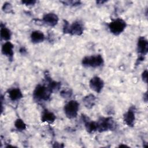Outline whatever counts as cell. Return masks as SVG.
<instances>
[{
  "instance_id": "15",
  "label": "cell",
  "mask_w": 148,
  "mask_h": 148,
  "mask_svg": "<svg viewBox=\"0 0 148 148\" xmlns=\"http://www.w3.org/2000/svg\"><path fill=\"white\" fill-rule=\"evenodd\" d=\"M56 119V116L54 113L45 109L43 110L42 116L41 121L43 123H47L48 124H52Z\"/></svg>"
},
{
  "instance_id": "17",
  "label": "cell",
  "mask_w": 148,
  "mask_h": 148,
  "mask_svg": "<svg viewBox=\"0 0 148 148\" xmlns=\"http://www.w3.org/2000/svg\"><path fill=\"white\" fill-rule=\"evenodd\" d=\"M96 97L92 94H90L83 97L82 101L84 106L87 109H91L96 103Z\"/></svg>"
},
{
  "instance_id": "2",
  "label": "cell",
  "mask_w": 148,
  "mask_h": 148,
  "mask_svg": "<svg viewBox=\"0 0 148 148\" xmlns=\"http://www.w3.org/2000/svg\"><path fill=\"white\" fill-rule=\"evenodd\" d=\"M51 93L47 86L39 84L34 90L32 96L36 101H47L50 99Z\"/></svg>"
},
{
  "instance_id": "10",
  "label": "cell",
  "mask_w": 148,
  "mask_h": 148,
  "mask_svg": "<svg viewBox=\"0 0 148 148\" xmlns=\"http://www.w3.org/2000/svg\"><path fill=\"white\" fill-rule=\"evenodd\" d=\"M43 23L47 25L53 27L56 26L59 20L57 14L54 13H45L42 18Z\"/></svg>"
},
{
  "instance_id": "20",
  "label": "cell",
  "mask_w": 148,
  "mask_h": 148,
  "mask_svg": "<svg viewBox=\"0 0 148 148\" xmlns=\"http://www.w3.org/2000/svg\"><path fill=\"white\" fill-rule=\"evenodd\" d=\"M72 94H73L72 90L71 88H67V87L62 90L60 92V96L63 98H69L71 97V96L72 95Z\"/></svg>"
},
{
  "instance_id": "26",
  "label": "cell",
  "mask_w": 148,
  "mask_h": 148,
  "mask_svg": "<svg viewBox=\"0 0 148 148\" xmlns=\"http://www.w3.org/2000/svg\"><path fill=\"white\" fill-rule=\"evenodd\" d=\"M143 100L145 101V102H147V92H146L143 94Z\"/></svg>"
},
{
  "instance_id": "19",
  "label": "cell",
  "mask_w": 148,
  "mask_h": 148,
  "mask_svg": "<svg viewBox=\"0 0 148 148\" xmlns=\"http://www.w3.org/2000/svg\"><path fill=\"white\" fill-rule=\"evenodd\" d=\"M15 128L19 131H23L25 130L27 128V125L24 121L21 119H17L14 122Z\"/></svg>"
},
{
  "instance_id": "3",
  "label": "cell",
  "mask_w": 148,
  "mask_h": 148,
  "mask_svg": "<svg viewBox=\"0 0 148 148\" xmlns=\"http://www.w3.org/2000/svg\"><path fill=\"white\" fill-rule=\"evenodd\" d=\"M96 122L99 132L113 131L116 128V123L112 117H100Z\"/></svg>"
},
{
  "instance_id": "18",
  "label": "cell",
  "mask_w": 148,
  "mask_h": 148,
  "mask_svg": "<svg viewBox=\"0 0 148 148\" xmlns=\"http://www.w3.org/2000/svg\"><path fill=\"white\" fill-rule=\"evenodd\" d=\"M0 35L1 40H4L6 42L9 41L12 37L11 31L6 27L5 24L3 23L1 24V29H0Z\"/></svg>"
},
{
  "instance_id": "21",
  "label": "cell",
  "mask_w": 148,
  "mask_h": 148,
  "mask_svg": "<svg viewBox=\"0 0 148 148\" xmlns=\"http://www.w3.org/2000/svg\"><path fill=\"white\" fill-rule=\"evenodd\" d=\"M2 10L6 13H13V10H12V4L9 3V2H5L3 3V6H2Z\"/></svg>"
},
{
  "instance_id": "23",
  "label": "cell",
  "mask_w": 148,
  "mask_h": 148,
  "mask_svg": "<svg viewBox=\"0 0 148 148\" xmlns=\"http://www.w3.org/2000/svg\"><path fill=\"white\" fill-rule=\"evenodd\" d=\"M36 2V1L34 0H29V1H22L21 3L25 5L26 6H31L35 5V3Z\"/></svg>"
},
{
  "instance_id": "22",
  "label": "cell",
  "mask_w": 148,
  "mask_h": 148,
  "mask_svg": "<svg viewBox=\"0 0 148 148\" xmlns=\"http://www.w3.org/2000/svg\"><path fill=\"white\" fill-rule=\"evenodd\" d=\"M61 2L63 3V4L68 6H78L81 3L80 1H61Z\"/></svg>"
},
{
  "instance_id": "16",
  "label": "cell",
  "mask_w": 148,
  "mask_h": 148,
  "mask_svg": "<svg viewBox=\"0 0 148 148\" xmlns=\"http://www.w3.org/2000/svg\"><path fill=\"white\" fill-rule=\"evenodd\" d=\"M30 39L32 43L37 44L43 42L45 39V36L44 34L39 30H35L31 32L30 35Z\"/></svg>"
},
{
  "instance_id": "11",
  "label": "cell",
  "mask_w": 148,
  "mask_h": 148,
  "mask_svg": "<svg viewBox=\"0 0 148 148\" xmlns=\"http://www.w3.org/2000/svg\"><path fill=\"white\" fill-rule=\"evenodd\" d=\"M82 119L84 124V127L86 131L92 134L95 131H97V122L94 121L90 119V118L85 114H82Z\"/></svg>"
},
{
  "instance_id": "12",
  "label": "cell",
  "mask_w": 148,
  "mask_h": 148,
  "mask_svg": "<svg viewBox=\"0 0 148 148\" xmlns=\"http://www.w3.org/2000/svg\"><path fill=\"white\" fill-rule=\"evenodd\" d=\"M13 48L14 45L10 42L7 41L3 44L1 49L2 53L6 56L8 58L9 60H10V61H12L13 59Z\"/></svg>"
},
{
  "instance_id": "14",
  "label": "cell",
  "mask_w": 148,
  "mask_h": 148,
  "mask_svg": "<svg viewBox=\"0 0 148 148\" xmlns=\"http://www.w3.org/2000/svg\"><path fill=\"white\" fill-rule=\"evenodd\" d=\"M8 93L10 99L13 102L19 101L23 97V94L19 88L17 87H14L9 89Z\"/></svg>"
},
{
  "instance_id": "8",
  "label": "cell",
  "mask_w": 148,
  "mask_h": 148,
  "mask_svg": "<svg viewBox=\"0 0 148 148\" xmlns=\"http://www.w3.org/2000/svg\"><path fill=\"white\" fill-rule=\"evenodd\" d=\"M137 51L139 56L145 57L148 52V42L144 36H140L137 42Z\"/></svg>"
},
{
  "instance_id": "1",
  "label": "cell",
  "mask_w": 148,
  "mask_h": 148,
  "mask_svg": "<svg viewBox=\"0 0 148 148\" xmlns=\"http://www.w3.org/2000/svg\"><path fill=\"white\" fill-rule=\"evenodd\" d=\"M84 27L83 23L80 20H76L71 24L66 20H64L62 31L65 34H70L71 35L80 36L84 32Z\"/></svg>"
},
{
  "instance_id": "27",
  "label": "cell",
  "mask_w": 148,
  "mask_h": 148,
  "mask_svg": "<svg viewBox=\"0 0 148 148\" xmlns=\"http://www.w3.org/2000/svg\"><path fill=\"white\" fill-rule=\"evenodd\" d=\"M106 1H97V3L98 4V5H102L103 3H104L105 2H106Z\"/></svg>"
},
{
  "instance_id": "13",
  "label": "cell",
  "mask_w": 148,
  "mask_h": 148,
  "mask_svg": "<svg viewBox=\"0 0 148 148\" xmlns=\"http://www.w3.org/2000/svg\"><path fill=\"white\" fill-rule=\"evenodd\" d=\"M45 78L46 82L47 83V86L52 93L57 92L60 89L61 86V82L52 80L49 75L47 73L45 74Z\"/></svg>"
},
{
  "instance_id": "24",
  "label": "cell",
  "mask_w": 148,
  "mask_h": 148,
  "mask_svg": "<svg viewBox=\"0 0 148 148\" xmlns=\"http://www.w3.org/2000/svg\"><path fill=\"white\" fill-rule=\"evenodd\" d=\"M142 80L145 83H147V70L145 69V71H143V72L142 73V75H141Z\"/></svg>"
},
{
  "instance_id": "5",
  "label": "cell",
  "mask_w": 148,
  "mask_h": 148,
  "mask_svg": "<svg viewBox=\"0 0 148 148\" xmlns=\"http://www.w3.org/2000/svg\"><path fill=\"white\" fill-rule=\"evenodd\" d=\"M108 27L112 34L117 36L125 30L127 27V23L123 19L117 18L109 23L108 24Z\"/></svg>"
},
{
  "instance_id": "7",
  "label": "cell",
  "mask_w": 148,
  "mask_h": 148,
  "mask_svg": "<svg viewBox=\"0 0 148 148\" xmlns=\"http://www.w3.org/2000/svg\"><path fill=\"white\" fill-rule=\"evenodd\" d=\"M89 86L92 91L100 93L104 87V82L101 77L95 76L90 80Z\"/></svg>"
},
{
  "instance_id": "25",
  "label": "cell",
  "mask_w": 148,
  "mask_h": 148,
  "mask_svg": "<svg viewBox=\"0 0 148 148\" xmlns=\"http://www.w3.org/2000/svg\"><path fill=\"white\" fill-rule=\"evenodd\" d=\"M20 53L22 54V55H25L27 54V50L24 47H22L20 49V50H19Z\"/></svg>"
},
{
  "instance_id": "6",
  "label": "cell",
  "mask_w": 148,
  "mask_h": 148,
  "mask_svg": "<svg viewBox=\"0 0 148 148\" xmlns=\"http://www.w3.org/2000/svg\"><path fill=\"white\" fill-rule=\"evenodd\" d=\"M79 109V103L76 100L68 101L64 106V113L69 119H73L77 117Z\"/></svg>"
},
{
  "instance_id": "4",
  "label": "cell",
  "mask_w": 148,
  "mask_h": 148,
  "mask_svg": "<svg viewBox=\"0 0 148 148\" xmlns=\"http://www.w3.org/2000/svg\"><path fill=\"white\" fill-rule=\"evenodd\" d=\"M103 63L104 60L101 54L86 56L82 60L83 66L94 68L101 66Z\"/></svg>"
},
{
  "instance_id": "9",
  "label": "cell",
  "mask_w": 148,
  "mask_h": 148,
  "mask_svg": "<svg viewBox=\"0 0 148 148\" xmlns=\"http://www.w3.org/2000/svg\"><path fill=\"white\" fill-rule=\"evenodd\" d=\"M123 120L125 124L130 127H133L135 124V107L132 106L129 108L123 116Z\"/></svg>"
}]
</instances>
